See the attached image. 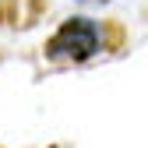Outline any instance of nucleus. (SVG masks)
I'll use <instances>...</instances> for the list:
<instances>
[{
  "mask_svg": "<svg viewBox=\"0 0 148 148\" xmlns=\"http://www.w3.org/2000/svg\"><path fill=\"white\" fill-rule=\"evenodd\" d=\"M78 4H85V7H102V4H109V0H78Z\"/></svg>",
  "mask_w": 148,
  "mask_h": 148,
  "instance_id": "nucleus-3",
  "label": "nucleus"
},
{
  "mask_svg": "<svg viewBox=\"0 0 148 148\" xmlns=\"http://www.w3.org/2000/svg\"><path fill=\"white\" fill-rule=\"evenodd\" d=\"M46 11V0H11L7 4V21L14 28H32Z\"/></svg>",
  "mask_w": 148,
  "mask_h": 148,
  "instance_id": "nucleus-2",
  "label": "nucleus"
},
{
  "mask_svg": "<svg viewBox=\"0 0 148 148\" xmlns=\"http://www.w3.org/2000/svg\"><path fill=\"white\" fill-rule=\"evenodd\" d=\"M102 49V28L92 18H67V21L49 35L46 57L60 64H85Z\"/></svg>",
  "mask_w": 148,
  "mask_h": 148,
  "instance_id": "nucleus-1",
  "label": "nucleus"
},
{
  "mask_svg": "<svg viewBox=\"0 0 148 148\" xmlns=\"http://www.w3.org/2000/svg\"><path fill=\"white\" fill-rule=\"evenodd\" d=\"M0 21H4V7H0Z\"/></svg>",
  "mask_w": 148,
  "mask_h": 148,
  "instance_id": "nucleus-4",
  "label": "nucleus"
}]
</instances>
